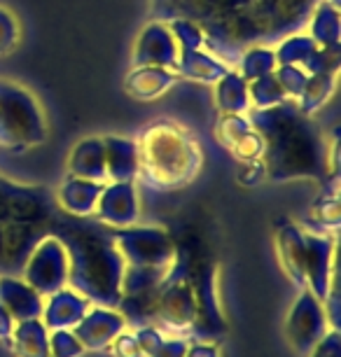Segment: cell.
<instances>
[{"label": "cell", "mask_w": 341, "mask_h": 357, "mask_svg": "<svg viewBox=\"0 0 341 357\" xmlns=\"http://www.w3.org/2000/svg\"><path fill=\"white\" fill-rule=\"evenodd\" d=\"M309 357H341V336L339 329H327L320 341L311 348Z\"/></svg>", "instance_id": "obj_33"}, {"label": "cell", "mask_w": 341, "mask_h": 357, "mask_svg": "<svg viewBox=\"0 0 341 357\" xmlns=\"http://www.w3.org/2000/svg\"><path fill=\"white\" fill-rule=\"evenodd\" d=\"M218 140L241 161L262 159L264 138L245 114H222L218 122Z\"/></svg>", "instance_id": "obj_11"}, {"label": "cell", "mask_w": 341, "mask_h": 357, "mask_svg": "<svg viewBox=\"0 0 341 357\" xmlns=\"http://www.w3.org/2000/svg\"><path fill=\"white\" fill-rule=\"evenodd\" d=\"M266 178V166L262 159H250V161H243L238 171V180L243 185H259L262 180Z\"/></svg>", "instance_id": "obj_35"}, {"label": "cell", "mask_w": 341, "mask_h": 357, "mask_svg": "<svg viewBox=\"0 0 341 357\" xmlns=\"http://www.w3.org/2000/svg\"><path fill=\"white\" fill-rule=\"evenodd\" d=\"M45 296L36 292L26 280L0 278V306L8 311L15 322L33 320L43 315Z\"/></svg>", "instance_id": "obj_16"}, {"label": "cell", "mask_w": 341, "mask_h": 357, "mask_svg": "<svg viewBox=\"0 0 341 357\" xmlns=\"http://www.w3.org/2000/svg\"><path fill=\"white\" fill-rule=\"evenodd\" d=\"M227 70H229L227 61H222L220 56L206 50L180 52L178 61L173 63V73L180 79H192V82H202V84H215Z\"/></svg>", "instance_id": "obj_18"}, {"label": "cell", "mask_w": 341, "mask_h": 357, "mask_svg": "<svg viewBox=\"0 0 341 357\" xmlns=\"http://www.w3.org/2000/svg\"><path fill=\"white\" fill-rule=\"evenodd\" d=\"M276 245L280 261L290 278L304 289H311L320 301L330 292L334 280V238L325 234H313L297 225L278 227Z\"/></svg>", "instance_id": "obj_4"}, {"label": "cell", "mask_w": 341, "mask_h": 357, "mask_svg": "<svg viewBox=\"0 0 341 357\" xmlns=\"http://www.w3.org/2000/svg\"><path fill=\"white\" fill-rule=\"evenodd\" d=\"M252 126L264 138L262 161L266 175L273 180L325 175V150L299 110H287L285 103L271 110H259Z\"/></svg>", "instance_id": "obj_1"}, {"label": "cell", "mask_w": 341, "mask_h": 357, "mask_svg": "<svg viewBox=\"0 0 341 357\" xmlns=\"http://www.w3.org/2000/svg\"><path fill=\"white\" fill-rule=\"evenodd\" d=\"M15 318H12V315L5 311L3 306H0V339H10L12 336V329H15Z\"/></svg>", "instance_id": "obj_38"}, {"label": "cell", "mask_w": 341, "mask_h": 357, "mask_svg": "<svg viewBox=\"0 0 341 357\" xmlns=\"http://www.w3.org/2000/svg\"><path fill=\"white\" fill-rule=\"evenodd\" d=\"M10 339L19 357H50V329L40 318L17 322Z\"/></svg>", "instance_id": "obj_21"}, {"label": "cell", "mask_w": 341, "mask_h": 357, "mask_svg": "<svg viewBox=\"0 0 341 357\" xmlns=\"http://www.w3.org/2000/svg\"><path fill=\"white\" fill-rule=\"evenodd\" d=\"M248 96H250V105H255L257 110H271V107L287 103V96L280 89L273 73L248 82Z\"/></svg>", "instance_id": "obj_27"}, {"label": "cell", "mask_w": 341, "mask_h": 357, "mask_svg": "<svg viewBox=\"0 0 341 357\" xmlns=\"http://www.w3.org/2000/svg\"><path fill=\"white\" fill-rule=\"evenodd\" d=\"M215 103L222 114H248L252 107L248 82L236 70H227L215 82Z\"/></svg>", "instance_id": "obj_22"}, {"label": "cell", "mask_w": 341, "mask_h": 357, "mask_svg": "<svg viewBox=\"0 0 341 357\" xmlns=\"http://www.w3.org/2000/svg\"><path fill=\"white\" fill-rule=\"evenodd\" d=\"M117 252L126 266H159L171 268L178 252L171 236L155 227H119L110 234Z\"/></svg>", "instance_id": "obj_6"}, {"label": "cell", "mask_w": 341, "mask_h": 357, "mask_svg": "<svg viewBox=\"0 0 341 357\" xmlns=\"http://www.w3.org/2000/svg\"><path fill=\"white\" fill-rule=\"evenodd\" d=\"M273 75H276L287 100H297L299 93L304 89L306 79H309V73L304 68H299V66H278V68L273 70Z\"/></svg>", "instance_id": "obj_29"}, {"label": "cell", "mask_w": 341, "mask_h": 357, "mask_svg": "<svg viewBox=\"0 0 341 357\" xmlns=\"http://www.w3.org/2000/svg\"><path fill=\"white\" fill-rule=\"evenodd\" d=\"M105 168L112 183H133L140 173L138 143L124 136H105Z\"/></svg>", "instance_id": "obj_17"}, {"label": "cell", "mask_w": 341, "mask_h": 357, "mask_svg": "<svg viewBox=\"0 0 341 357\" xmlns=\"http://www.w3.org/2000/svg\"><path fill=\"white\" fill-rule=\"evenodd\" d=\"M66 250L70 259L68 285L91 304L117 308L126 264L115 243L105 236H79Z\"/></svg>", "instance_id": "obj_3"}, {"label": "cell", "mask_w": 341, "mask_h": 357, "mask_svg": "<svg viewBox=\"0 0 341 357\" xmlns=\"http://www.w3.org/2000/svg\"><path fill=\"white\" fill-rule=\"evenodd\" d=\"M169 31L178 45V52H197L206 47V33L190 19H173Z\"/></svg>", "instance_id": "obj_28"}, {"label": "cell", "mask_w": 341, "mask_h": 357, "mask_svg": "<svg viewBox=\"0 0 341 357\" xmlns=\"http://www.w3.org/2000/svg\"><path fill=\"white\" fill-rule=\"evenodd\" d=\"M89 308H91L89 299H84V296L75 292L73 287H61V289H56V292L45 296L40 320L45 322V327L50 329V332H54V329H73L84 318V313L89 311Z\"/></svg>", "instance_id": "obj_14"}, {"label": "cell", "mask_w": 341, "mask_h": 357, "mask_svg": "<svg viewBox=\"0 0 341 357\" xmlns=\"http://www.w3.org/2000/svg\"><path fill=\"white\" fill-rule=\"evenodd\" d=\"M47 138V122L38 100L24 86L0 79V147L26 150Z\"/></svg>", "instance_id": "obj_5"}, {"label": "cell", "mask_w": 341, "mask_h": 357, "mask_svg": "<svg viewBox=\"0 0 341 357\" xmlns=\"http://www.w3.org/2000/svg\"><path fill=\"white\" fill-rule=\"evenodd\" d=\"M197 294L187 278L185 261H173L166 278L159 285L155 299V318L171 332H185L194 325L197 318Z\"/></svg>", "instance_id": "obj_7"}, {"label": "cell", "mask_w": 341, "mask_h": 357, "mask_svg": "<svg viewBox=\"0 0 341 357\" xmlns=\"http://www.w3.org/2000/svg\"><path fill=\"white\" fill-rule=\"evenodd\" d=\"M93 213L98 220L110 227H131L138 220V194L133 183H110L103 185L101 197L96 201Z\"/></svg>", "instance_id": "obj_12"}, {"label": "cell", "mask_w": 341, "mask_h": 357, "mask_svg": "<svg viewBox=\"0 0 341 357\" xmlns=\"http://www.w3.org/2000/svg\"><path fill=\"white\" fill-rule=\"evenodd\" d=\"M19 38H22V29H19L17 17L8 8H0V56L15 52Z\"/></svg>", "instance_id": "obj_31"}, {"label": "cell", "mask_w": 341, "mask_h": 357, "mask_svg": "<svg viewBox=\"0 0 341 357\" xmlns=\"http://www.w3.org/2000/svg\"><path fill=\"white\" fill-rule=\"evenodd\" d=\"M112 348H115V355L117 357H143V353H140L138 348V341L133 334H119L115 341L110 343Z\"/></svg>", "instance_id": "obj_36"}, {"label": "cell", "mask_w": 341, "mask_h": 357, "mask_svg": "<svg viewBox=\"0 0 341 357\" xmlns=\"http://www.w3.org/2000/svg\"><path fill=\"white\" fill-rule=\"evenodd\" d=\"M84 353L82 343L73 329H54L50 332V357H79Z\"/></svg>", "instance_id": "obj_30"}, {"label": "cell", "mask_w": 341, "mask_h": 357, "mask_svg": "<svg viewBox=\"0 0 341 357\" xmlns=\"http://www.w3.org/2000/svg\"><path fill=\"white\" fill-rule=\"evenodd\" d=\"M126 329V318L117 308L91 306L84 318L73 327V334L84 350H103Z\"/></svg>", "instance_id": "obj_10"}, {"label": "cell", "mask_w": 341, "mask_h": 357, "mask_svg": "<svg viewBox=\"0 0 341 357\" xmlns=\"http://www.w3.org/2000/svg\"><path fill=\"white\" fill-rule=\"evenodd\" d=\"M330 327L323 308V301L318 299L311 289H302V294L297 296L295 306L290 308L285 322V336L290 341V346L297 350L299 355H309L311 348L316 346Z\"/></svg>", "instance_id": "obj_9"}, {"label": "cell", "mask_w": 341, "mask_h": 357, "mask_svg": "<svg viewBox=\"0 0 341 357\" xmlns=\"http://www.w3.org/2000/svg\"><path fill=\"white\" fill-rule=\"evenodd\" d=\"M278 68L276 54L269 47H252L241 56L238 61V75L245 79V82H252V79L262 77V75H271L273 70Z\"/></svg>", "instance_id": "obj_26"}, {"label": "cell", "mask_w": 341, "mask_h": 357, "mask_svg": "<svg viewBox=\"0 0 341 357\" xmlns=\"http://www.w3.org/2000/svg\"><path fill=\"white\" fill-rule=\"evenodd\" d=\"M68 271H70V259H68V250H66V243L54 238V236H50V238L38 243V248L33 250L29 264L24 268V280L36 292L47 296L68 285Z\"/></svg>", "instance_id": "obj_8"}, {"label": "cell", "mask_w": 341, "mask_h": 357, "mask_svg": "<svg viewBox=\"0 0 341 357\" xmlns=\"http://www.w3.org/2000/svg\"><path fill=\"white\" fill-rule=\"evenodd\" d=\"M334 89H337V75L330 70L325 73H313L306 79L302 93L297 98V110L304 114V117H311L316 114L320 107H323L327 100L334 96Z\"/></svg>", "instance_id": "obj_24"}, {"label": "cell", "mask_w": 341, "mask_h": 357, "mask_svg": "<svg viewBox=\"0 0 341 357\" xmlns=\"http://www.w3.org/2000/svg\"><path fill=\"white\" fill-rule=\"evenodd\" d=\"M103 192V183L68 175L66 183L59 187V204L70 215H91L96 201Z\"/></svg>", "instance_id": "obj_20"}, {"label": "cell", "mask_w": 341, "mask_h": 357, "mask_svg": "<svg viewBox=\"0 0 341 357\" xmlns=\"http://www.w3.org/2000/svg\"><path fill=\"white\" fill-rule=\"evenodd\" d=\"M311 218L316 220L320 229H337L339 227V204L337 192L330 194V199H320L318 206L311 211Z\"/></svg>", "instance_id": "obj_32"}, {"label": "cell", "mask_w": 341, "mask_h": 357, "mask_svg": "<svg viewBox=\"0 0 341 357\" xmlns=\"http://www.w3.org/2000/svg\"><path fill=\"white\" fill-rule=\"evenodd\" d=\"M185 357H220V350L215 343L199 341V343H194V346H187Z\"/></svg>", "instance_id": "obj_37"}, {"label": "cell", "mask_w": 341, "mask_h": 357, "mask_svg": "<svg viewBox=\"0 0 341 357\" xmlns=\"http://www.w3.org/2000/svg\"><path fill=\"white\" fill-rule=\"evenodd\" d=\"M309 38L323 50H337L341 43V17L337 5L327 0L318 5L311 17Z\"/></svg>", "instance_id": "obj_23"}, {"label": "cell", "mask_w": 341, "mask_h": 357, "mask_svg": "<svg viewBox=\"0 0 341 357\" xmlns=\"http://www.w3.org/2000/svg\"><path fill=\"white\" fill-rule=\"evenodd\" d=\"M178 75L173 68L162 66H133V70L124 79V89L136 100H155L162 98L166 91L178 84Z\"/></svg>", "instance_id": "obj_15"}, {"label": "cell", "mask_w": 341, "mask_h": 357, "mask_svg": "<svg viewBox=\"0 0 341 357\" xmlns=\"http://www.w3.org/2000/svg\"><path fill=\"white\" fill-rule=\"evenodd\" d=\"M187 346H190V343L185 339H180V336H164V339L159 341V346L152 350L148 357H185Z\"/></svg>", "instance_id": "obj_34"}, {"label": "cell", "mask_w": 341, "mask_h": 357, "mask_svg": "<svg viewBox=\"0 0 341 357\" xmlns=\"http://www.w3.org/2000/svg\"><path fill=\"white\" fill-rule=\"evenodd\" d=\"M138 143L140 171L155 187H183L192 183L202 171V147L183 126L173 122H157L143 131Z\"/></svg>", "instance_id": "obj_2"}, {"label": "cell", "mask_w": 341, "mask_h": 357, "mask_svg": "<svg viewBox=\"0 0 341 357\" xmlns=\"http://www.w3.org/2000/svg\"><path fill=\"white\" fill-rule=\"evenodd\" d=\"M178 45L173 40L169 24L152 22L140 31L133 50V66H162L173 68L178 61Z\"/></svg>", "instance_id": "obj_13"}, {"label": "cell", "mask_w": 341, "mask_h": 357, "mask_svg": "<svg viewBox=\"0 0 341 357\" xmlns=\"http://www.w3.org/2000/svg\"><path fill=\"white\" fill-rule=\"evenodd\" d=\"M68 173L75 175V178H86V180L105 183V180H108V168H105L103 138L79 140V143L70 150Z\"/></svg>", "instance_id": "obj_19"}, {"label": "cell", "mask_w": 341, "mask_h": 357, "mask_svg": "<svg viewBox=\"0 0 341 357\" xmlns=\"http://www.w3.org/2000/svg\"><path fill=\"white\" fill-rule=\"evenodd\" d=\"M316 52L318 45L309 36H290L273 50L278 66H299V68H306V63L311 61Z\"/></svg>", "instance_id": "obj_25"}]
</instances>
